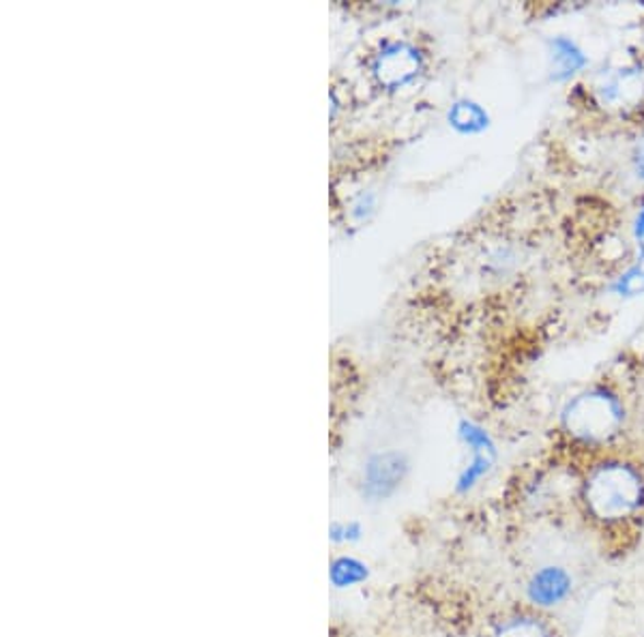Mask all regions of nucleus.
Returning a JSON list of instances; mask_svg holds the SVG:
<instances>
[{
    "label": "nucleus",
    "instance_id": "ddd939ff",
    "mask_svg": "<svg viewBox=\"0 0 644 637\" xmlns=\"http://www.w3.org/2000/svg\"><path fill=\"white\" fill-rule=\"evenodd\" d=\"M634 160H636V170L644 176V138L636 146V157Z\"/></svg>",
    "mask_w": 644,
    "mask_h": 637
},
{
    "label": "nucleus",
    "instance_id": "423d86ee",
    "mask_svg": "<svg viewBox=\"0 0 644 637\" xmlns=\"http://www.w3.org/2000/svg\"><path fill=\"white\" fill-rule=\"evenodd\" d=\"M599 95L604 104L619 106V108L632 106L643 95V78L634 69H621L617 75L608 78L599 86Z\"/></svg>",
    "mask_w": 644,
    "mask_h": 637
},
{
    "label": "nucleus",
    "instance_id": "9d476101",
    "mask_svg": "<svg viewBox=\"0 0 644 637\" xmlns=\"http://www.w3.org/2000/svg\"><path fill=\"white\" fill-rule=\"evenodd\" d=\"M496 637H550L546 625L539 618L532 616H518L507 621L499 632Z\"/></svg>",
    "mask_w": 644,
    "mask_h": 637
},
{
    "label": "nucleus",
    "instance_id": "9b49d317",
    "mask_svg": "<svg viewBox=\"0 0 644 637\" xmlns=\"http://www.w3.org/2000/svg\"><path fill=\"white\" fill-rule=\"evenodd\" d=\"M554 60L563 67L565 73L574 71V69H578V67L583 64V57H581V55L574 50V46L567 44V42H557V55H554Z\"/></svg>",
    "mask_w": 644,
    "mask_h": 637
},
{
    "label": "nucleus",
    "instance_id": "6e6552de",
    "mask_svg": "<svg viewBox=\"0 0 644 637\" xmlns=\"http://www.w3.org/2000/svg\"><path fill=\"white\" fill-rule=\"evenodd\" d=\"M367 576H370L367 567L363 563H359L356 558H351V556L336 558L333 565H331V574H329V578H331L336 588H349L354 583H361V581L367 579Z\"/></svg>",
    "mask_w": 644,
    "mask_h": 637
},
{
    "label": "nucleus",
    "instance_id": "1a4fd4ad",
    "mask_svg": "<svg viewBox=\"0 0 644 637\" xmlns=\"http://www.w3.org/2000/svg\"><path fill=\"white\" fill-rule=\"evenodd\" d=\"M449 120L460 131H479L485 127L488 116L479 106L465 102V104H456V108L449 113Z\"/></svg>",
    "mask_w": 644,
    "mask_h": 637
},
{
    "label": "nucleus",
    "instance_id": "20e7f679",
    "mask_svg": "<svg viewBox=\"0 0 644 637\" xmlns=\"http://www.w3.org/2000/svg\"><path fill=\"white\" fill-rule=\"evenodd\" d=\"M460 436H462V440L469 445L470 451H472V462L462 472V476L458 481V492L465 494V492L472 489L490 472V468L494 463V447H492L488 434L481 427H477L472 423H467V421L460 425Z\"/></svg>",
    "mask_w": 644,
    "mask_h": 637
},
{
    "label": "nucleus",
    "instance_id": "f8f14e48",
    "mask_svg": "<svg viewBox=\"0 0 644 637\" xmlns=\"http://www.w3.org/2000/svg\"><path fill=\"white\" fill-rule=\"evenodd\" d=\"M331 539L333 541H338V543H342V541H359L361 539V526L356 523V521H351V523H333L331 526Z\"/></svg>",
    "mask_w": 644,
    "mask_h": 637
},
{
    "label": "nucleus",
    "instance_id": "f257e3e1",
    "mask_svg": "<svg viewBox=\"0 0 644 637\" xmlns=\"http://www.w3.org/2000/svg\"><path fill=\"white\" fill-rule=\"evenodd\" d=\"M585 505L588 516L606 526L636 518L644 505L641 472L628 463L597 465L586 479Z\"/></svg>",
    "mask_w": 644,
    "mask_h": 637
},
{
    "label": "nucleus",
    "instance_id": "f03ea898",
    "mask_svg": "<svg viewBox=\"0 0 644 637\" xmlns=\"http://www.w3.org/2000/svg\"><path fill=\"white\" fill-rule=\"evenodd\" d=\"M623 410L619 402L599 391L576 398L563 414L565 429L583 443H606L619 432Z\"/></svg>",
    "mask_w": 644,
    "mask_h": 637
},
{
    "label": "nucleus",
    "instance_id": "4468645a",
    "mask_svg": "<svg viewBox=\"0 0 644 637\" xmlns=\"http://www.w3.org/2000/svg\"><path fill=\"white\" fill-rule=\"evenodd\" d=\"M636 234L644 236V209H641V215H639V222H636Z\"/></svg>",
    "mask_w": 644,
    "mask_h": 637
},
{
    "label": "nucleus",
    "instance_id": "39448f33",
    "mask_svg": "<svg viewBox=\"0 0 644 637\" xmlns=\"http://www.w3.org/2000/svg\"><path fill=\"white\" fill-rule=\"evenodd\" d=\"M407 470L400 453H383L372 458L365 470V492L374 498L389 496L402 481Z\"/></svg>",
    "mask_w": 644,
    "mask_h": 637
},
{
    "label": "nucleus",
    "instance_id": "7ed1b4c3",
    "mask_svg": "<svg viewBox=\"0 0 644 637\" xmlns=\"http://www.w3.org/2000/svg\"><path fill=\"white\" fill-rule=\"evenodd\" d=\"M574 579L567 569L548 565L535 571L527 583L528 601L537 607H557L572 594Z\"/></svg>",
    "mask_w": 644,
    "mask_h": 637
},
{
    "label": "nucleus",
    "instance_id": "0eeeda50",
    "mask_svg": "<svg viewBox=\"0 0 644 637\" xmlns=\"http://www.w3.org/2000/svg\"><path fill=\"white\" fill-rule=\"evenodd\" d=\"M417 69V58L407 48H394L380 60V75L387 84H402Z\"/></svg>",
    "mask_w": 644,
    "mask_h": 637
}]
</instances>
